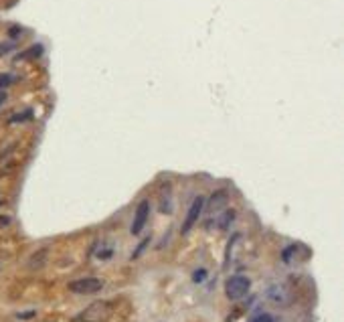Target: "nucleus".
<instances>
[{"instance_id": "f257e3e1", "label": "nucleus", "mask_w": 344, "mask_h": 322, "mask_svg": "<svg viewBox=\"0 0 344 322\" xmlns=\"http://www.w3.org/2000/svg\"><path fill=\"white\" fill-rule=\"evenodd\" d=\"M249 288H251L249 278L233 276V278L227 280V284H225V294H227L229 300H241V298H245L247 294H249Z\"/></svg>"}, {"instance_id": "f03ea898", "label": "nucleus", "mask_w": 344, "mask_h": 322, "mask_svg": "<svg viewBox=\"0 0 344 322\" xmlns=\"http://www.w3.org/2000/svg\"><path fill=\"white\" fill-rule=\"evenodd\" d=\"M112 314V306H109V302H93L89 304L83 312L79 314V320H83V322H103L107 320V316Z\"/></svg>"}, {"instance_id": "7ed1b4c3", "label": "nucleus", "mask_w": 344, "mask_h": 322, "mask_svg": "<svg viewBox=\"0 0 344 322\" xmlns=\"http://www.w3.org/2000/svg\"><path fill=\"white\" fill-rule=\"evenodd\" d=\"M101 288H103V282L100 278H81L69 284V292L79 294V296H83V294H98Z\"/></svg>"}, {"instance_id": "20e7f679", "label": "nucleus", "mask_w": 344, "mask_h": 322, "mask_svg": "<svg viewBox=\"0 0 344 322\" xmlns=\"http://www.w3.org/2000/svg\"><path fill=\"white\" fill-rule=\"evenodd\" d=\"M148 215H150V203H148V201H140V205L136 207V215H134L132 227H130L132 235H140L142 233V229H144L146 223H148Z\"/></svg>"}, {"instance_id": "39448f33", "label": "nucleus", "mask_w": 344, "mask_h": 322, "mask_svg": "<svg viewBox=\"0 0 344 322\" xmlns=\"http://www.w3.org/2000/svg\"><path fill=\"white\" fill-rule=\"evenodd\" d=\"M202 207H204V197H197L195 201H192V205H190V209H188V213H186V219H184V223H182V235H186V233L192 229V227L197 225L201 213H202Z\"/></svg>"}, {"instance_id": "423d86ee", "label": "nucleus", "mask_w": 344, "mask_h": 322, "mask_svg": "<svg viewBox=\"0 0 344 322\" xmlns=\"http://www.w3.org/2000/svg\"><path fill=\"white\" fill-rule=\"evenodd\" d=\"M227 205H229V193H227L225 189L215 191V193L211 195V199H209V213H211V215H217L219 211H223Z\"/></svg>"}, {"instance_id": "0eeeda50", "label": "nucleus", "mask_w": 344, "mask_h": 322, "mask_svg": "<svg viewBox=\"0 0 344 322\" xmlns=\"http://www.w3.org/2000/svg\"><path fill=\"white\" fill-rule=\"evenodd\" d=\"M267 298L273 302V304H278V306H283V304H287L290 302V290H287L285 286H282V284H278V286H271L269 290H267Z\"/></svg>"}, {"instance_id": "6e6552de", "label": "nucleus", "mask_w": 344, "mask_h": 322, "mask_svg": "<svg viewBox=\"0 0 344 322\" xmlns=\"http://www.w3.org/2000/svg\"><path fill=\"white\" fill-rule=\"evenodd\" d=\"M160 211L170 215L172 213V199H170V184H166V193H162V201H160Z\"/></svg>"}, {"instance_id": "1a4fd4ad", "label": "nucleus", "mask_w": 344, "mask_h": 322, "mask_svg": "<svg viewBox=\"0 0 344 322\" xmlns=\"http://www.w3.org/2000/svg\"><path fill=\"white\" fill-rule=\"evenodd\" d=\"M233 219H235V211H225L223 213V217L221 219H219V227H221V229H227V227L233 223Z\"/></svg>"}, {"instance_id": "9d476101", "label": "nucleus", "mask_w": 344, "mask_h": 322, "mask_svg": "<svg viewBox=\"0 0 344 322\" xmlns=\"http://www.w3.org/2000/svg\"><path fill=\"white\" fill-rule=\"evenodd\" d=\"M45 258H47V249L39 251L37 256H33V258H31V267H40V265L45 263Z\"/></svg>"}, {"instance_id": "9b49d317", "label": "nucleus", "mask_w": 344, "mask_h": 322, "mask_svg": "<svg viewBox=\"0 0 344 322\" xmlns=\"http://www.w3.org/2000/svg\"><path fill=\"white\" fill-rule=\"evenodd\" d=\"M33 116V112L31 110H26V112H22V114H17V116H12L10 118V124H19V122H26Z\"/></svg>"}, {"instance_id": "f8f14e48", "label": "nucleus", "mask_w": 344, "mask_h": 322, "mask_svg": "<svg viewBox=\"0 0 344 322\" xmlns=\"http://www.w3.org/2000/svg\"><path fill=\"white\" fill-rule=\"evenodd\" d=\"M12 81H15V77L8 75V73H2V75H0V89L6 87V85H10Z\"/></svg>"}, {"instance_id": "ddd939ff", "label": "nucleus", "mask_w": 344, "mask_h": 322, "mask_svg": "<svg viewBox=\"0 0 344 322\" xmlns=\"http://www.w3.org/2000/svg\"><path fill=\"white\" fill-rule=\"evenodd\" d=\"M204 278H206V270H197L195 274H192V282H197V284H201V282H204Z\"/></svg>"}, {"instance_id": "4468645a", "label": "nucleus", "mask_w": 344, "mask_h": 322, "mask_svg": "<svg viewBox=\"0 0 344 322\" xmlns=\"http://www.w3.org/2000/svg\"><path fill=\"white\" fill-rule=\"evenodd\" d=\"M10 49H15V43H2V45H0V57L6 55Z\"/></svg>"}, {"instance_id": "2eb2a0df", "label": "nucleus", "mask_w": 344, "mask_h": 322, "mask_svg": "<svg viewBox=\"0 0 344 322\" xmlns=\"http://www.w3.org/2000/svg\"><path fill=\"white\" fill-rule=\"evenodd\" d=\"M251 322H273V316H271V314H259V316L253 318Z\"/></svg>"}, {"instance_id": "dca6fc26", "label": "nucleus", "mask_w": 344, "mask_h": 322, "mask_svg": "<svg viewBox=\"0 0 344 322\" xmlns=\"http://www.w3.org/2000/svg\"><path fill=\"white\" fill-rule=\"evenodd\" d=\"M4 101H6V93H4V91H2V93H0V105H2V103H4Z\"/></svg>"}]
</instances>
